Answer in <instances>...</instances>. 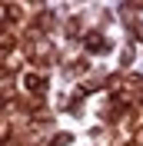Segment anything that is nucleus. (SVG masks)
<instances>
[{"label": "nucleus", "instance_id": "1", "mask_svg": "<svg viewBox=\"0 0 143 146\" xmlns=\"http://www.w3.org/2000/svg\"><path fill=\"white\" fill-rule=\"evenodd\" d=\"M83 50H87L90 56L110 53V40H107L103 33H97V30H93V33H87V36H83Z\"/></svg>", "mask_w": 143, "mask_h": 146}, {"label": "nucleus", "instance_id": "2", "mask_svg": "<svg viewBox=\"0 0 143 146\" xmlns=\"http://www.w3.org/2000/svg\"><path fill=\"white\" fill-rule=\"evenodd\" d=\"M87 70H90V63L83 56H70V60H67V76H83Z\"/></svg>", "mask_w": 143, "mask_h": 146}, {"label": "nucleus", "instance_id": "3", "mask_svg": "<svg viewBox=\"0 0 143 146\" xmlns=\"http://www.w3.org/2000/svg\"><path fill=\"white\" fill-rule=\"evenodd\" d=\"M133 56H136V50H133V46H126V50H123V66L133 63Z\"/></svg>", "mask_w": 143, "mask_h": 146}]
</instances>
